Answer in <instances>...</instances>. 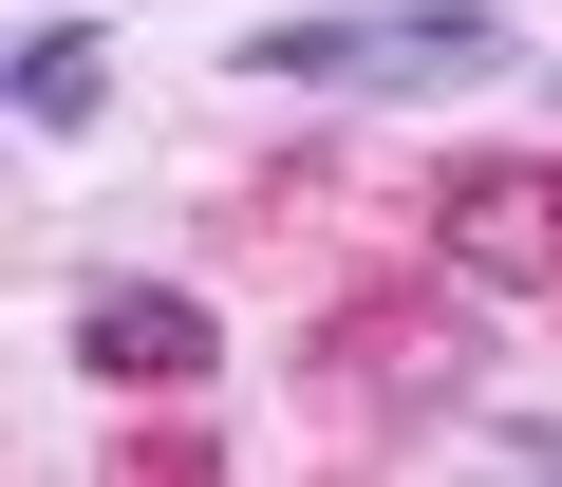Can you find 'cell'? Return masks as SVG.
<instances>
[{"label":"cell","instance_id":"5b68a950","mask_svg":"<svg viewBox=\"0 0 562 487\" xmlns=\"http://www.w3.org/2000/svg\"><path fill=\"white\" fill-rule=\"evenodd\" d=\"M506 468H562V412H506Z\"/></svg>","mask_w":562,"mask_h":487},{"label":"cell","instance_id":"8992f818","mask_svg":"<svg viewBox=\"0 0 562 487\" xmlns=\"http://www.w3.org/2000/svg\"><path fill=\"white\" fill-rule=\"evenodd\" d=\"M543 113H562V76H543Z\"/></svg>","mask_w":562,"mask_h":487},{"label":"cell","instance_id":"7a4b0ae2","mask_svg":"<svg viewBox=\"0 0 562 487\" xmlns=\"http://www.w3.org/2000/svg\"><path fill=\"white\" fill-rule=\"evenodd\" d=\"M206 356H225L206 282H94V301H76V375H94V394H188Z\"/></svg>","mask_w":562,"mask_h":487},{"label":"cell","instance_id":"277c9868","mask_svg":"<svg viewBox=\"0 0 562 487\" xmlns=\"http://www.w3.org/2000/svg\"><path fill=\"white\" fill-rule=\"evenodd\" d=\"M450 244L525 282V263H562V188H506V169H469V188H450Z\"/></svg>","mask_w":562,"mask_h":487},{"label":"cell","instance_id":"3957f363","mask_svg":"<svg viewBox=\"0 0 562 487\" xmlns=\"http://www.w3.org/2000/svg\"><path fill=\"white\" fill-rule=\"evenodd\" d=\"M0 94H20V132H94V113H113V57H94L76 20H38L20 57H0Z\"/></svg>","mask_w":562,"mask_h":487},{"label":"cell","instance_id":"6da1fadb","mask_svg":"<svg viewBox=\"0 0 562 487\" xmlns=\"http://www.w3.org/2000/svg\"><path fill=\"white\" fill-rule=\"evenodd\" d=\"M244 76L262 94H487L506 76V20L487 0H357V20H262L244 38Z\"/></svg>","mask_w":562,"mask_h":487}]
</instances>
